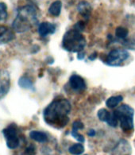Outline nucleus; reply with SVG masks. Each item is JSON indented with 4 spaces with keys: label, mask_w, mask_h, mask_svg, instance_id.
<instances>
[{
    "label": "nucleus",
    "mask_w": 135,
    "mask_h": 155,
    "mask_svg": "<svg viewBox=\"0 0 135 155\" xmlns=\"http://www.w3.org/2000/svg\"><path fill=\"white\" fill-rule=\"evenodd\" d=\"M71 107L69 101L65 99L54 100L44 109V121L56 128L64 127L69 121L68 114Z\"/></svg>",
    "instance_id": "obj_1"
},
{
    "label": "nucleus",
    "mask_w": 135,
    "mask_h": 155,
    "mask_svg": "<svg viewBox=\"0 0 135 155\" xmlns=\"http://www.w3.org/2000/svg\"><path fill=\"white\" fill-rule=\"evenodd\" d=\"M35 22H37L36 9L33 6L28 5L19 9L18 14L13 23V27L17 32H25L30 30Z\"/></svg>",
    "instance_id": "obj_2"
},
{
    "label": "nucleus",
    "mask_w": 135,
    "mask_h": 155,
    "mask_svg": "<svg viewBox=\"0 0 135 155\" xmlns=\"http://www.w3.org/2000/svg\"><path fill=\"white\" fill-rule=\"evenodd\" d=\"M63 48L65 50L72 53L82 52L86 45V41L81 33L76 30H68L63 37Z\"/></svg>",
    "instance_id": "obj_3"
},
{
    "label": "nucleus",
    "mask_w": 135,
    "mask_h": 155,
    "mask_svg": "<svg viewBox=\"0 0 135 155\" xmlns=\"http://www.w3.org/2000/svg\"><path fill=\"white\" fill-rule=\"evenodd\" d=\"M114 112L116 115L118 121H120L121 128L123 131L129 132L133 129L134 110L132 107L127 104H123Z\"/></svg>",
    "instance_id": "obj_4"
},
{
    "label": "nucleus",
    "mask_w": 135,
    "mask_h": 155,
    "mask_svg": "<svg viewBox=\"0 0 135 155\" xmlns=\"http://www.w3.org/2000/svg\"><path fill=\"white\" fill-rule=\"evenodd\" d=\"M129 58V53L126 50L115 49L109 53L106 63L111 66H118Z\"/></svg>",
    "instance_id": "obj_5"
},
{
    "label": "nucleus",
    "mask_w": 135,
    "mask_h": 155,
    "mask_svg": "<svg viewBox=\"0 0 135 155\" xmlns=\"http://www.w3.org/2000/svg\"><path fill=\"white\" fill-rule=\"evenodd\" d=\"M3 135L6 139V145L8 148L15 149L18 147L19 139L17 136V131L15 128L12 127H8L2 130Z\"/></svg>",
    "instance_id": "obj_6"
},
{
    "label": "nucleus",
    "mask_w": 135,
    "mask_h": 155,
    "mask_svg": "<svg viewBox=\"0 0 135 155\" xmlns=\"http://www.w3.org/2000/svg\"><path fill=\"white\" fill-rule=\"evenodd\" d=\"M11 86V80L8 72L6 71L0 72V100L6 96Z\"/></svg>",
    "instance_id": "obj_7"
},
{
    "label": "nucleus",
    "mask_w": 135,
    "mask_h": 155,
    "mask_svg": "<svg viewBox=\"0 0 135 155\" xmlns=\"http://www.w3.org/2000/svg\"><path fill=\"white\" fill-rule=\"evenodd\" d=\"M70 86L75 91H84L86 88L84 80L78 75H72L69 80Z\"/></svg>",
    "instance_id": "obj_8"
},
{
    "label": "nucleus",
    "mask_w": 135,
    "mask_h": 155,
    "mask_svg": "<svg viewBox=\"0 0 135 155\" xmlns=\"http://www.w3.org/2000/svg\"><path fill=\"white\" fill-rule=\"evenodd\" d=\"M56 30V26L52 23L44 21L39 25L38 27V33L41 37H45L48 34H53L55 32Z\"/></svg>",
    "instance_id": "obj_9"
},
{
    "label": "nucleus",
    "mask_w": 135,
    "mask_h": 155,
    "mask_svg": "<svg viewBox=\"0 0 135 155\" xmlns=\"http://www.w3.org/2000/svg\"><path fill=\"white\" fill-rule=\"evenodd\" d=\"M15 35L8 27L0 26V43H6L14 39Z\"/></svg>",
    "instance_id": "obj_10"
},
{
    "label": "nucleus",
    "mask_w": 135,
    "mask_h": 155,
    "mask_svg": "<svg viewBox=\"0 0 135 155\" xmlns=\"http://www.w3.org/2000/svg\"><path fill=\"white\" fill-rule=\"evenodd\" d=\"M77 10H78V11L83 17H84L85 18L87 19L89 16H90V14H91V5L86 1H82L77 6Z\"/></svg>",
    "instance_id": "obj_11"
},
{
    "label": "nucleus",
    "mask_w": 135,
    "mask_h": 155,
    "mask_svg": "<svg viewBox=\"0 0 135 155\" xmlns=\"http://www.w3.org/2000/svg\"><path fill=\"white\" fill-rule=\"evenodd\" d=\"M62 8V2L60 0H57L55 2H53L52 4L50 5V7L49 8V13L53 16L57 17L59 16L61 14Z\"/></svg>",
    "instance_id": "obj_12"
},
{
    "label": "nucleus",
    "mask_w": 135,
    "mask_h": 155,
    "mask_svg": "<svg viewBox=\"0 0 135 155\" xmlns=\"http://www.w3.org/2000/svg\"><path fill=\"white\" fill-rule=\"evenodd\" d=\"M30 136L32 139H34L38 142H45L48 140V137H47L46 134L41 131H36V130L31 131Z\"/></svg>",
    "instance_id": "obj_13"
},
{
    "label": "nucleus",
    "mask_w": 135,
    "mask_h": 155,
    "mask_svg": "<svg viewBox=\"0 0 135 155\" xmlns=\"http://www.w3.org/2000/svg\"><path fill=\"white\" fill-rule=\"evenodd\" d=\"M123 100V98L122 96H111L107 100L106 102V105L109 108H114L118 106V104H120Z\"/></svg>",
    "instance_id": "obj_14"
},
{
    "label": "nucleus",
    "mask_w": 135,
    "mask_h": 155,
    "mask_svg": "<svg viewBox=\"0 0 135 155\" xmlns=\"http://www.w3.org/2000/svg\"><path fill=\"white\" fill-rule=\"evenodd\" d=\"M70 153H72L73 155H80L81 153H84V147L82 144L77 143V144L72 145V147H70L68 149Z\"/></svg>",
    "instance_id": "obj_15"
},
{
    "label": "nucleus",
    "mask_w": 135,
    "mask_h": 155,
    "mask_svg": "<svg viewBox=\"0 0 135 155\" xmlns=\"http://www.w3.org/2000/svg\"><path fill=\"white\" fill-rule=\"evenodd\" d=\"M98 117H99V119L103 122H107V119H109V117L110 115V113L107 110H106V109H100L99 110L97 113Z\"/></svg>",
    "instance_id": "obj_16"
},
{
    "label": "nucleus",
    "mask_w": 135,
    "mask_h": 155,
    "mask_svg": "<svg viewBox=\"0 0 135 155\" xmlns=\"http://www.w3.org/2000/svg\"><path fill=\"white\" fill-rule=\"evenodd\" d=\"M115 35L118 37V38L125 39L128 35V30L126 28L122 27V26L117 27L116 30H115Z\"/></svg>",
    "instance_id": "obj_17"
},
{
    "label": "nucleus",
    "mask_w": 135,
    "mask_h": 155,
    "mask_svg": "<svg viewBox=\"0 0 135 155\" xmlns=\"http://www.w3.org/2000/svg\"><path fill=\"white\" fill-rule=\"evenodd\" d=\"M18 84L20 87L23 88H31L33 87V83L30 79L25 78V77H21L18 81Z\"/></svg>",
    "instance_id": "obj_18"
},
{
    "label": "nucleus",
    "mask_w": 135,
    "mask_h": 155,
    "mask_svg": "<svg viewBox=\"0 0 135 155\" xmlns=\"http://www.w3.org/2000/svg\"><path fill=\"white\" fill-rule=\"evenodd\" d=\"M118 118H117L116 115L114 114V112L110 113V117H109V119H108L107 121L108 125L111 126L113 127H117V125H118Z\"/></svg>",
    "instance_id": "obj_19"
},
{
    "label": "nucleus",
    "mask_w": 135,
    "mask_h": 155,
    "mask_svg": "<svg viewBox=\"0 0 135 155\" xmlns=\"http://www.w3.org/2000/svg\"><path fill=\"white\" fill-rule=\"evenodd\" d=\"M6 5L4 2H0V21L5 20L7 17V11Z\"/></svg>",
    "instance_id": "obj_20"
},
{
    "label": "nucleus",
    "mask_w": 135,
    "mask_h": 155,
    "mask_svg": "<svg viewBox=\"0 0 135 155\" xmlns=\"http://www.w3.org/2000/svg\"><path fill=\"white\" fill-rule=\"evenodd\" d=\"M84 127V125L81 121L74 122L73 124H72V130H76V131H78V130L83 129Z\"/></svg>",
    "instance_id": "obj_21"
},
{
    "label": "nucleus",
    "mask_w": 135,
    "mask_h": 155,
    "mask_svg": "<svg viewBox=\"0 0 135 155\" xmlns=\"http://www.w3.org/2000/svg\"><path fill=\"white\" fill-rule=\"evenodd\" d=\"M84 27H85V26H84V21H78V22H77V23L75 25V26H74V30H77L78 32L81 33L83 30H84Z\"/></svg>",
    "instance_id": "obj_22"
},
{
    "label": "nucleus",
    "mask_w": 135,
    "mask_h": 155,
    "mask_svg": "<svg viewBox=\"0 0 135 155\" xmlns=\"http://www.w3.org/2000/svg\"><path fill=\"white\" fill-rule=\"evenodd\" d=\"M25 155H35L36 154V149L33 145H31L25 149Z\"/></svg>",
    "instance_id": "obj_23"
},
{
    "label": "nucleus",
    "mask_w": 135,
    "mask_h": 155,
    "mask_svg": "<svg viewBox=\"0 0 135 155\" xmlns=\"http://www.w3.org/2000/svg\"><path fill=\"white\" fill-rule=\"evenodd\" d=\"M72 135L73 136L74 138H76V139H77L79 142H84V136L79 134L78 132L76 131V130H72Z\"/></svg>",
    "instance_id": "obj_24"
},
{
    "label": "nucleus",
    "mask_w": 135,
    "mask_h": 155,
    "mask_svg": "<svg viewBox=\"0 0 135 155\" xmlns=\"http://www.w3.org/2000/svg\"><path fill=\"white\" fill-rule=\"evenodd\" d=\"M96 57H97V53H93L91 56H89V60H91V61H94V60L96 58Z\"/></svg>",
    "instance_id": "obj_25"
},
{
    "label": "nucleus",
    "mask_w": 135,
    "mask_h": 155,
    "mask_svg": "<svg viewBox=\"0 0 135 155\" xmlns=\"http://www.w3.org/2000/svg\"><path fill=\"white\" fill-rule=\"evenodd\" d=\"M84 52H80V53H78V59L80 60H82L84 58Z\"/></svg>",
    "instance_id": "obj_26"
},
{
    "label": "nucleus",
    "mask_w": 135,
    "mask_h": 155,
    "mask_svg": "<svg viewBox=\"0 0 135 155\" xmlns=\"http://www.w3.org/2000/svg\"><path fill=\"white\" fill-rule=\"evenodd\" d=\"M87 134H88L89 136H91V137H93V136H95V131L94 130H90L88 131V133H87Z\"/></svg>",
    "instance_id": "obj_27"
},
{
    "label": "nucleus",
    "mask_w": 135,
    "mask_h": 155,
    "mask_svg": "<svg viewBox=\"0 0 135 155\" xmlns=\"http://www.w3.org/2000/svg\"><path fill=\"white\" fill-rule=\"evenodd\" d=\"M85 155H87V154H85Z\"/></svg>",
    "instance_id": "obj_28"
}]
</instances>
